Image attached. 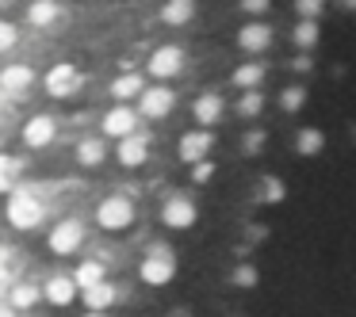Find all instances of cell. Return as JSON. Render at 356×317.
<instances>
[{
  "label": "cell",
  "instance_id": "38",
  "mask_svg": "<svg viewBox=\"0 0 356 317\" xmlns=\"http://www.w3.org/2000/svg\"><path fill=\"white\" fill-rule=\"evenodd\" d=\"M249 241H253V245H257V241H264V237H268V230H264V225H249Z\"/></svg>",
  "mask_w": 356,
  "mask_h": 317
},
{
  "label": "cell",
  "instance_id": "17",
  "mask_svg": "<svg viewBox=\"0 0 356 317\" xmlns=\"http://www.w3.org/2000/svg\"><path fill=\"white\" fill-rule=\"evenodd\" d=\"M146 138H138V134H131V138H123V146H119V161L127 164V169H134V164L146 161Z\"/></svg>",
  "mask_w": 356,
  "mask_h": 317
},
{
  "label": "cell",
  "instance_id": "20",
  "mask_svg": "<svg viewBox=\"0 0 356 317\" xmlns=\"http://www.w3.org/2000/svg\"><path fill=\"white\" fill-rule=\"evenodd\" d=\"M261 80H264V65H261V62H253V65H238V69H234V85L245 88V92H253V88L261 85Z\"/></svg>",
  "mask_w": 356,
  "mask_h": 317
},
{
  "label": "cell",
  "instance_id": "8",
  "mask_svg": "<svg viewBox=\"0 0 356 317\" xmlns=\"http://www.w3.org/2000/svg\"><path fill=\"white\" fill-rule=\"evenodd\" d=\"M77 85H81V73L73 69V65H54V69L47 73V92L50 96H70Z\"/></svg>",
  "mask_w": 356,
  "mask_h": 317
},
{
  "label": "cell",
  "instance_id": "4",
  "mask_svg": "<svg viewBox=\"0 0 356 317\" xmlns=\"http://www.w3.org/2000/svg\"><path fill=\"white\" fill-rule=\"evenodd\" d=\"M172 111V92L165 85H149L146 92L138 96V115L146 119H165Z\"/></svg>",
  "mask_w": 356,
  "mask_h": 317
},
{
  "label": "cell",
  "instance_id": "7",
  "mask_svg": "<svg viewBox=\"0 0 356 317\" xmlns=\"http://www.w3.org/2000/svg\"><path fill=\"white\" fill-rule=\"evenodd\" d=\"M268 42H272L268 24H245L238 31V46L245 50V54H264V50H268Z\"/></svg>",
  "mask_w": 356,
  "mask_h": 317
},
{
  "label": "cell",
  "instance_id": "5",
  "mask_svg": "<svg viewBox=\"0 0 356 317\" xmlns=\"http://www.w3.org/2000/svg\"><path fill=\"white\" fill-rule=\"evenodd\" d=\"M131 218H134V207L123 195H111V199L100 203V225L104 230H123V225H131Z\"/></svg>",
  "mask_w": 356,
  "mask_h": 317
},
{
  "label": "cell",
  "instance_id": "1",
  "mask_svg": "<svg viewBox=\"0 0 356 317\" xmlns=\"http://www.w3.org/2000/svg\"><path fill=\"white\" fill-rule=\"evenodd\" d=\"M172 271H177V256H172L169 245H161V241H154V245L146 248V260H142V279L154 286L169 283Z\"/></svg>",
  "mask_w": 356,
  "mask_h": 317
},
{
  "label": "cell",
  "instance_id": "6",
  "mask_svg": "<svg viewBox=\"0 0 356 317\" xmlns=\"http://www.w3.org/2000/svg\"><path fill=\"white\" fill-rule=\"evenodd\" d=\"M180 65H184V50H180V46H161L154 58H149V73L161 77V80L165 77H177Z\"/></svg>",
  "mask_w": 356,
  "mask_h": 317
},
{
  "label": "cell",
  "instance_id": "23",
  "mask_svg": "<svg viewBox=\"0 0 356 317\" xmlns=\"http://www.w3.org/2000/svg\"><path fill=\"white\" fill-rule=\"evenodd\" d=\"M73 283H81V291H88V286L104 283V268H100V264H96V260L81 264V268H77V275H73Z\"/></svg>",
  "mask_w": 356,
  "mask_h": 317
},
{
  "label": "cell",
  "instance_id": "16",
  "mask_svg": "<svg viewBox=\"0 0 356 317\" xmlns=\"http://www.w3.org/2000/svg\"><path fill=\"white\" fill-rule=\"evenodd\" d=\"M322 146H325V134L318 130V126H307V130L295 134V153H302V157L322 153Z\"/></svg>",
  "mask_w": 356,
  "mask_h": 317
},
{
  "label": "cell",
  "instance_id": "32",
  "mask_svg": "<svg viewBox=\"0 0 356 317\" xmlns=\"http://www.w3.org/2000/svg\"><path fill=\"white\" fill-rule=\"evenodd\" d=\"M16 42H19L16 24H8V19H0V54H4V50H12Z\"/></svg>",
  "mask_w": 356,
  "mask_h": 317
},
{
  "label": "cell",
  "instance_id": "15",
  "mask_svg": "<svg viewBox=\"0 0 356 317\" xmlns=\"http://www.w3.org/2000/svg\"><path fill=\"white\" fill-rule=\"evenodd\" d=\"M111 302H115V286H111V283H96V286H88V291H85L88 314H104Z\"/></svg>",
  "mask_w": 356,
  "mask_h": 317
},
{
  "label": "cell",
  "instance_id": "18",
  "mask_svg": "<svg viewBox=\"0 0 356 317\" xmlns=\"http://www.w3.org/2000/svg\"><path fill=\"white\" fill-rule=\"evenodd\" d=\"M31 77L35 73L27 69V65H8V69L0 73V88H4V92H24V88L31 85Z\"/></svg>",
  "mask_w": 356,
  "mask_h": 317
},
{
  "label": "cell",
  "instance_id": "3",
  "mask_svg": "<svg viewBox=\"0 0 356 317\" xmlns=\"http://www.w3.org/2000/svg\"><path fill=\"white\" fill-rule=\"evenodd\" d=\"M81 241H85L81 218H65V222H58L54 230H50V248H54L58 256H70L73 248H81Z\"/></svg>",
  "mask_w": 356,
  "mask_h": 317
},
{
  "label": "cell",
  "instance_id": "39",
  "mask_svg": "<svg viewBox=\"0 0 356 317\" xmlns=\"http://www.w3.org/2000/svg\"><path fill=\"white\" fill-rule=\"evenodd\" d=\"M341 8H348V12H356V0H341Z\"/></svg>",
  "mask_w": 356,
  "mask_h": 317
},
{
  "label": "cell",
  "instance_id": "10",
  "mask_svg": "<svg viewBox=\"0 0 356 317\" xmlns=\"http://www.w3.org/2000/svg\"><path fill=\"white\" fill-rule=\"evenodd\" d=\"M134 123H138V115H134L127 103H119L115 111H108V115H104V134H115V138L123 134V138H131Z\"/></svg>",
  "mask_w": 356,
  "mask_h": 317
},
{
  "label": "cell",
  "instance_id": "36",
  "mask_svg": "<svg viewBox=\"0 0 356 317\" xmlns=\"http://www.w3.org/2000/svg\"><path fill=\"white\" fill-rule=\"evenodd\" d=\"M211 172H215V169H211L207 161H200V164L192 169V180H195V184H203V180H211Z\"/></svg>",
  "mask_w": 356,
  "mask_h": 317
},
{
  "label": "cell",
  "instance_id": "31",
  "mask_svg": "<svg viewBox=\"0 0 356 317\" xmlns=\"http://www.w3.org/2000/svg\"><path fill=\"white\" fill-rule=\"evenodd\" d=\"M230 279H234V286H253L257 283V268L253 264H238V268L230 271Z\"/></svg>",
  "mask_w": 356,
  "mask_h": 317
},
{
  "label": "cell",
  "instance_id": "27",
  "mask_svg": "<svg viewBox=\"0 0 356 317\" xmlns=\"http://www.w3.org/2000/svg\"><path fill=\"white\" fill-rule=\"evenodd\" d=\"M302 103H307V88H302V85H287L284 96H280V108H284V111H299Z\"/></svg>",
  "mask_w": 356,
  "mask_h": 317
},
{
  "label": "cell",
  "instance_id": "30",
  "mask_svg": "<svg viewBox=\"0 0 356 317\" xmlns=\"http://www.w3.org/2000/svg\"><path fill=\"white\" fill-rule=\"evenodd\" d=\"M35 302H39V291H35V286H16V291H12V306L16 309H31Z\"/></svg>",
  "mask_w": 356,
  "mask_h": 317
},
{
  "label": "cell",
  "instance_id": "29",
  "mask_svg": "<svg viewBox=\"0 0 356 317\" xmlns=\"http://www.w3.org/2000/svg\"><path fill=\"white\" fill-rule=\"evenodd\" d=\"M261 111H264V96H257V92L241 96V103H238V115L241 119H257Z\"/></svg>",
  "mask_w": 356,
  "mask_h": 317
},
{
  "label": "cell",
  "instance_id": "14",
  "mask_svg": "<svg viewBox=\"0 0 356 317\" xmlns=\"http://www.w3.org/2000/svg\"><path fill=\"white\" fill-rule=\"evenodd\" d=\"M192 16H195V0H169L161 8V19L169 27H184V24H192Z\"/></svg>",
  "mask_w": 356,
  "mask_h": 317
},
{
  "label": "cell",
  "instance_id": "22",
  "mask_svg": "<svg viewBox=\"0 0 356 317\" xmlns=\"http://www.w3.org/2000/svg\"><path fill=\"white\" fill-rule=\"evenodd\" d=\"M27 19H31L35 27H50L58 19V4H54V0H35L31 12H27Z\"/></svg>",
  "mask_w": 356,
  "mask_h": 317
},
{
  "label": "cell",
  "instance_id": "37",
  "mask_svg": "<svg viewBox=\"0 0 356 317\" xmlns=\"http://www.w3.org/2000/svg\"><path fill=\"white\" fill-rule=\"evenodd\" d=\"M241 8H245L249 16H261V12L268 8V0H241Z\"/></svg>",
  "mask_w": 356,
  "mask_h": 317
},
{
  "label": "cell",
  "instance_id": "25",
  "mask_svg": "<svg viewBox=\"0 0 356 317\" xmlns=\"http://www.w3.org/2000/svg\"><path fill=\"white\" fill-rule=\"evenodd\" d=\"M111 92H115L119 100H131V96H142L146 88H142V77H134V73H127V77H119L115 85H111Z\"/></svg>",
  "mask_w": 356,
  "mask_h": 317
},
{
  "label": "cell",
  "instance_id": "28",
  "mask_svg": "<svg viewBox=\"0 0 356 317\" xmlns=\"http://www.w3.org/2000/svg\"><path fill=\"white\" fill-rule=\"evenodd\" d=\"M19 176V161L0 153V191H12V180Z\"/></svg>",
  "mask_w": 356,
  "mask_h": 317
},
{
  "label": "cell",
  "instance_id": "35",
  "mask_svg": "<svg viewBox=\"0 0 356 317\" xmlns=\"http://www.w3.org/2000/svg\"><path fill=\"white\" fill-rule=\"evenodd\" d=\"M291 65H295L299 73H310V69H314V58H310V54H295Z\"/></svg>",
  "mask_w": 356,
  "mask_h": 317
},
{
  "label": "cell",
  "instance_id": "42",
  "mask_svg": "<svg viewBox=\"0 0 356 317\" xmlns=\"http://www.w3.org/2000/svg\"><path fill=\"white\" fill-rule=\"evenodd\" d=\"M0 108H4V100H0Z\"/></svg>",
  "mask_w": 356,
  "mask_h": 317
},
{
  "label": "cell",
  "instance_id": "43",
  "mask_svg": "<svg viewBox=\"0 0 356 317\" xmlns=\"http://www.w3.org/2000/svg\"><path fill=\"white\" fill-rule=\"evenodd\" d=\"M234 317H241V314H234Z\"/></svg>",
  "mask_w": 356,
  "mask_h": 317
},
{
  "label": "cell",
  "instance_id": "13",
  "mask_svg": "<svg viewBox=\"0 0 356 317\" xmlns=\"http://www.w3.org/2000/svg\"><path fill=\"white\" fill-rule=\"evenodd\" d=\"M192 115H195V123H200V126L218 123V119H222V100H218L215 92L200 96V100H195V108H192Z\"/></svg>",
  "mask_w": 356,
  "mask_h": 317
},
{
  "label": "cell",
  "instance_id": "11",
  "mask_svg": "<svg viewBox=\"0 0 356 317\" xmlns=\"http://www.w3.org/2000/svg\"><path fill=\"white\" fill-rule=\"evenodd\" d=\"M211 146H215V138H211L207 130H192V134H184V138H180V157H184V161H195V164H200L203 157H207Z\"/></svg>",
  "mask_w": 356,
  "mask_h": 317
},
{
  "label": "cell",
  "instance_id": "12",
  "mask_svg": "<svg viewBox=\"0 0 356 317\" xmlns=\"http://www.w3.org/2000/svg\"><path fill=\"white\" fill-rule=\"evenodd\" d=\"M50 138H54V119H50V115H35L31 123L24 126V142H27L31 149L50 146Z\"/></svg>",
  "mask_w": 356,
  "mask_h": 317
},
{
  "label": "cell",
  "instance_id": "33",
  "mask_svg": "<svg viewBox=\"0 0 356 317\" xmlns=\"http://www.w3.org/2000/svg\"><path fill=\"white\" fill-rule=\"evenodd\" d=\"M322 8H325V0H295V12H299L302 19H314Z\"/></svg>",
  "mask_w": 356,
  "mask_h": 317
},
{
  "label": "cell",
  "instance_id": "2",
  "mask_svg": "<svg viewBox=\"0 0 356 317\" xmlns=\"http://www.w3.org/2000/svg\"><path fill=\"white\" fill-rule=\"evenodd\" d=\"M8 222L19 225V230H31V225H39V222H42L39 199H35V195H27V191H12V199H8Z\"/></svg>",
  "mask_w": 356,
  "mask_h": 317
},
{
  "label": "cell",
  "instance_id": "34",
  "mask_svg": "<svg viewBox=\"0 0 356 317\" xmlns=\"http://www.w3.org/2000/svg\"><path fill=\"white\" fill-rule=\"evenodd\" d=\"M264 146V130H249L245 134V153H257Z\"/></svg>",
  "mask_w": 356,
  "mask_h": 317
},
{
  "label": "cell",
  "instance_id": "40",
  "mask_svg": "<svg viewBox=\"0 0 356 317\" xmlns=\"http://www.w3.org/2000/svg\"><path fill=\"white\" fill-rule=\"evenodd\" d=\"M169 317H192V314H188V309H172Z\"/></svg>",
  "mask_w": 356,
  "mask_h": 317
},
{
  "label": "cell",
  "instance_id": "21",
  "mask_svg": "<svg viewBox=\"0 0 356 317\" xmlns=\"http://www.w3.org/2000/svg\"><path fill=\"white\" fill-rule=\"evenodd\" d=\"M291 39H295V46H299L302 54H310V50H314V42H318V24H314V19H302V24H295Z\"/></svg>",
  "mask_w": 356,
  "mask_h": 317
},
{
  "label": "cell",
  "instance_id": "9",
  "mask_svg": "<svg viewBox=\"0 0 356 317\" xmlns=\"http://www.w3.org/2000/svg\"><path fill=\"white\" fill-rule=\"evenodd\" d=\"M161 218H165L169 225H177V230L192 225V222H195V207H192V199H184V195H172V199L165 203Z\"/></svg>",
  "mask_w": 356,
  "mask_h": 317
},
{
  "label": "cell",
  "instance_id": "41",
  "mask_svg": "<svg viewBox=\"0 0 356 317\" xmlns=\"http://www.w3.org/2000/svg\"><path fill=\"white\" fill-rule=\"evenodd\" d=\"M85 317H104V314H85Z\"/></svg>",
  "mask_w": 356,
  "mask_h": 317
},
{
  "label": "cell",
  "instance_id": "24",
  "mask_svg": "<svg viewBox=\"0 0 356 317\" xmlns=\"http://www.w3.org/2000/svg\"><path fill=\"white\" fill-rule=\"evenodd\" d=\"M77 161L81 164H100L104 161V142L100 138H85L77 146Z\"/></svg>",
  "mask_w": 356,
  "mask_h": 317
},
{
  "label": "cell",
  "instance_id": "26",
  "mask_svg": "<svg viewBox=\"0 0 356 317\" xmlns=\"http://www.w3.org/2000/svg\"><path fill=\"white\" fill-rule=\"evenodd\" d=\"M257 199L261 203H280L284 199V184H280L276 176H264L261 184H257Z\"/></svg>",
  "mask_w": 356,
  "mask_h": 317
},
{
  "label": "cell",
  "instance_id": "19",
  "mask_svg": "<svg viewBox=\"0 0 356 317\" xmlns=\"http://www.w3.org/2000/svg\"><path fill=\"white\" fill-rule=\"evenodd\" d=\"M73 279H62V275H54L47 286H42V294H47V302H54V306H70L73 302Z\"/></svg>",
  "mask_w": 356,
  "mask_h": 317
}]
</instances>
